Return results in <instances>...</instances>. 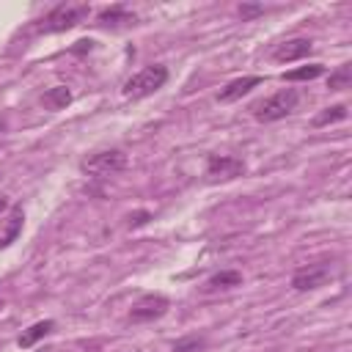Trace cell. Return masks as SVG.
Wrapping results in <instances>:
<instances>
[{"mask_svg": "<svg viewBox=\"0 0 352 352\" xmlns=\"http://www.w3.org/2000/svg\"><path fill=\"white\" fill-rule=\"evenodd\" d=\"M297 102H300V94L294 88H283V91H278V94H272L261 102H253L250 113L258 121H280L297 107Z\"/></svg>", "mask_w": 352, "mask_h": 352, "instance_id": "obj_1", "label": "cell"}, {"mask_svg": "<svg viewBox=\"0 0 352 352\" xmlns=\"http://www.w3.org/2000/svg\"><path fill=\"white\" fill-rule=\"evenodd\" d=\"M168 82V69L160 66V63H151L146 69H140L138 74H132L126 82H124V96L129 99H143V96H151L154 91H160L162 85Z\"/></svg>", "mask_w": 352, "mask_h": 352, "instance_id": "obj_2", "label": "cell"}, {"mask_svg": "<svg viewBox=\"0 0 352 352\" xmlns=\"http://www.w3.org/2000/svg\"><path fill=\"white\" fill-rule=\"evenodd\" d=\"M88 6L85 3H60L55 6L38 25L41 33H60V30H69L74 25H80L85 16H88Z\"/></svg>", "mask_w": 352, "mask_h": 352, "instance_id": "obj_3", "label": "cell"}, {"mask_svg": "<svg viewBox=\"0 0 352 352\" xmlns=\"http://www.w3.org/2000/svg\"><path fill=\"white\" fill-rule=\"evenodd\" d=\"M126 168V154L121 148H104V151H94L80 162V170L94 176V179H104L113 176L118 170Z\"/></svg>", "mask_w": 352, "mask_h": 352, "instance_id": "obj_4", "label": "cell"}, {"mask_svg": "<svg viewBox=\"0 0 352 352\" xmlns=\"http://www.w3.org/2000/svg\"><path fill=\"white\" fill-rule=\"evenodd\" d=\"M245 173V162L228 154H209L206 160V182H228Z\"/></svg>", "mask_w": 352, "mask_h": 352, "instance_id": "obj_5", "label": "cell"}, {"mask_svg": "<svg viewBox=\"0 0 352 352\" xmlns=\"http://www.w3.org/2000/svg\"><path fill=\"white\" fill-rule=\"evenodd\" d=\"M330 278H333V267H330L327 261H322V264H308V267H302V270H297V272L292 275V286H294L297 292H311V289L324 286Z\"/></svg>", "mask_w": 352, "mask_h": 352, "instance_id": "obj_6", "label": "cell"}, {"mask_svg": "<svg viewBox=\"0 0 352 352\" xmlns=\"http://www.w3.org/2000/svg\"><path fill=\"white\" fill-rule=\"evenodd\" d=\"M168 308H170V302H168L165 294H143V297L132 305L129 319H132V322H154V319L165 316Z\"/></svg>", "mask_w": 352, "mask_h": 352, "instance_id": "obj_7", "label": "cell"}, {"mask_svg": "<svg viewBox=\"0 0 352 352\" xmlns=\"http://www.w3.org/2000/svg\"><path fill=\"white\" fill-rule=\"evenodd\" d=\"M311 50H314V44H311L308 38H289V41L275 44V50H272V60H278V63H292V60L305 58Z\"/></svg>", "mask_w": 352, "mask_h": 352, "instance_id": "obj_8", "label": "cell"}, {"mask_svg": "<svg viewBox=\"0 0 352 352\" xmlns=\"http://www.w3.org/2000/svg\"><path fill=\"white\" fill-rule=\"evenodd\" d=\"M256 85H261V77H256V74H250V77H239V80H231L220 94H217V99L220 102H234V99H239V96H245L250 88H256Z\"/></svg>", "mask_w": 352, "mask_h": 352, "instance_id": "obj_9", "label": "cell"}, {"mask_svg": "<svg viewBox=\"0 0 352 352\" xmlns=\"http://www.w3.org/2000/svg\"><path fill=\"white\" fill-rule=\"evenodd\" d=\"M55 330V322L52 319H44V322H36V324H30L19 338H16V344L22 346V349H30L36 341H41L44 336H50Z\"/></svg>", "mask_w": 352, "mask_h": 352, "instance_id": "obj_10", "label": "cell"}, {"mask_svg": "<svg viewBox=\"0 0 352 352\" xmlns=\"http://www.w3.org/2000/svg\"><path fill=\"white\" fill-rule=\"evenodd\" d=\"M69 102H72V91H69L66 85H55V88L44 91V96H41V104H44L47 110H60V107H66Z\"/></svg>", "mask_w": 352, "mask_h": 352, "instance_id": "obj_11", "label": "cell"}, {"mask_svg": "<svg viewBox=\"0 0 352 352\" xmlns=\"http://www.w3.org/2000/svg\"><path fill=\"white\" fill-rule=\"evenodd\" d=\"M239 283H242V272H236V270H223V272L212 275L204 289H206V292H217V289H231V286H239Z\"/></svg>", "mask_w": 352, "mask_h": 352, "instance_id": "obj_12", "label": "cell"}, {"mask_svg": "<svg viewBox=\"0 0 352 352\" xmlns=\"http://www.w3.org/2000/svg\"><path fill=\"white\" fill-rule=\"evenodd\" d=\"M96 22H99V25H121V22H135V14H129V11H126V8H121V6H113V8L102 11V14L96 16Z\"/></svg>", "mask_w": 352, "mask_h": 352, "instance_id": "obj_13", "label": "cell"}, {"mask_svg": "<svg viewBox=\"0 0 352 352\" xmlns=\"http://www.w3.org/2000/svg\"><path fill=\"white\" fill-rule=\"evenodd\" d=\"M324 74V66L322 63H308V66H300V69H292V72H283V80L294 82V80H316Z\"/></svg>", "mask_w": 352, "mask_h": 352, "instance_id": "obj_14", "label": "cell"}, {"mask_svg": "<svg viewBox=\"0 0 352 352\" xmlns=\"http://www.w3.org/2000/svg\"><path fill=\"white\" fill-rule=\"evenodd\" d=\"M349 82H352V66H349V63L338 66V69L327 77V88H330V91H344V88H349Z\"/></svg>", "mask_w": 352, "mask_h": 352, "instance_id": "obj_15", "label": "cell"}, {"mask_svg": "<svg viewBox=\"0 0 352 352\" xmlns=\"http://www.w3.org/2000/svg\"><path fill=\"white\" fill-rule=\"evenodd\" d=\"M346 118V104H333V107H324L316 118H314V126H327L333 121H341Z\"/></svg>", "mask_w": 352, "mask_h": 352, "instance_id": "obj_16", "label": "cell"}, {"mask_svg": "<svg viewBox=\"0 0 352 352\" xmlns=\"http://www.w3.org/2000/svg\"><path fill=\"white\" fill-rule=\"evenodd\" d=\"M204 346H206L204 336H187V338H179L173 344V352H201Z\"/></svg>", "mask_w": 352, "mask_h": 352, "instance_id": "obj_17", "label": "cell"}, {"mask_svg": "<svg viewBox=\"0 0 352 352\" xmlns=\"http://www.w3.org/2000/svg\"><path fill=\"white\" fill-rule=\"evenodd\" d=\"M19 226H22V209H19V206H14V209H11V226H8V234H6V239L0 242V248H6V245H11V242H14V236H16Z\"/></svg>", "mask_w": 352, "mask_h": 352, "instance_id": "obj_18", "label": "cell"}, {"mask_svg": "<svg viewBox=\"0 0 352 352\" xmlns=\"http://www.w3.org/2000/svg\"><path fill=\"white\" fill-rule=\"evenodd\" d=\"M239 14H242V19H253V16L264 14V6H258V3H242L239 6Z\"/></svg>", "mask_w": 352, "mask_h": 352, "instance_id": "obj_19", "label": "cell"}, {"mask_svg": "<svg viewBox=\"0 0 352 352\" xmlns=\"http://www.w3.org/2000/svg\"><path fill=\"white\" fill-rule=\"evenodd\" d=\"M148 212H135V214H129V226L132 228H138V226H143V223H148Z\"/></svg>", "mask_w": 352, "mask_h": 352, "instance_id": "obj_20", "label": "cell"}, {"mask_svg": "<svg viewBox=\"0 0 352 352\" xmlns=\"http://www.w3.org/2000/svg\"><path fill=\"white\" fill-rule=\"evenodd\" d=\"M3 129H6V124H3V121H0V132H3Z\"/></svg>", "mask_w": 352, "mask_h": 352, "instance_id": "obj_21", "label": "cell"}, {"mask_svg": "<svg viewBox=\"0 0 352 352\" xmlns=\"http://www.w3.org/2000/svg\"><path fill=\"white\" fill-rule=\"evenodd\" d=\"M0 308H3V300H0Z\"/></svg>", "mask_w": 352, "mask_h": 352, "instance_id": "obj_22", "label": "cell"}]
</instances>
